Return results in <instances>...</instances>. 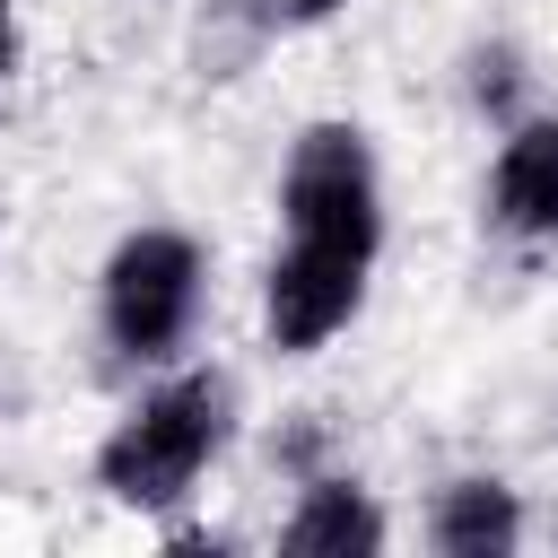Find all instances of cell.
Wrapping results in <instances>:
<instances>
[{
	"label": "cell",
	"instance_id": "7",
	"mask_svg": "<svg viewBox=\"0 0 558 558\" xmlns=\"http://www.w3.org/2000/svg\"><path fill=\"white\" fill-rule=\"evenodd\" d=\"M514 87H523V61H514L506 44H488V52L471 61V96H480V113L506 122V113H514Z\"/></svg>",
	"mask_w": 558,
	"mask_h": 558
},
{
	"label": "cell",
	"instance_id": "3",
	"mask_svg": "<svg viewBox=\"0 0 558 558\" xmlns=\"http://www.w3.org/2000/svg\"><path fill=\"white\" fill-rule=\"evenodd\" d=\"M201 314V244L183 227H140L105 262V340L122 357H166L183 349Z\"/></svg>",
	"mask_w": 558,
	"mask_h": 558
},
{
	"label": "cell",
	"instance_id": "4",
	"mask_svg": "<svg viewBox=\"0 0 558 558\" xmlns=\"http://www.w3.org/2000/svg\"><path fill=\"white\" fill-rule=\"evenodd\" d=\"M488 218L506 235H558V113H523L488 166Z\"/></svg>",
	"mask_w": 558,
	"mask_h": 558
},
{
	"label": "cell",
	"instance_id": "5",
	"mask_svg": "<svg viewBox=\"0 0 558 558\" xmlns=\"http://www.w3.org/2000/svg\"><path fill=\"white\" fill-rule=\"evenodd\" d=\"M279 549L288 558H375L384 549V514L357 480H305L296 514L279 523Z\"/></svg>",
	"mask_w": 558,
	"mask_h": 558
},
{
	"label": "cell",
	"instance_id": "2",
	"mask_svg": "<svg viewBox=\"0 0 558 558\" xmlns=\"http://www.w3.org/2000/svg\"><path fill=\"white\" fill-rule=\"evenodd\" d=\"M279 209H288V244L296 253H331V262H366L384 253V174L357 122H305L279 174Z\"/></svg>",
	"mask_w": 558,
	"mask_h": 558
},
{
	"label": "cell",
	"instance_id": "6",
	"mask_svg": "<svg viewBox=\"0 0 558 558\" xmlns=\"http://www.w3.org/2000/svg\"><path fill=\"white\" fill-rule=\"evenodd\" d=\"M427 541L445 558H506L523 541V506H514L506 480H453L436 497V514H427Z\"/></svg>",
	"mask_w": 558,
	"mask_h": 558
},
{
	"label": "cell",
	"instance_id": "8",
	"mask_svg": "<svg viewBox=\"0 0 558 558\" xmlns=\"http://www.w3.org/2000/svg\"><path fill=\"white\" fill-rule=\"evenodd\" d=\"M270 9H279L288 26H323V17H340L349 0H270Z\"/></svg>",
	"mask_w": 558,
	"mask_h": 558
},
{
	"label": "cell",
	"instance_id": "9",
	"mask_svg": "<svg viewBox=\"0 0 558 558\" xmlns=\"http://www.w3.org/2000/svg\"><path fill=\"white\" fill-rule=\"evenodd\" d=\"M17 70V17H9V0H0V78Z\"/></svg>",
	"mask_w": 558,
	"mask_h": 558
},
{
	"label": "cell",
	"instance_id": "1",
	"mask_svg": "<svg viewBox=\"0 0 558 558\" xmlns=\"http://www.w3.org/2000/svg\"><path fill=\"white\" fill-rule=\"evenodd\" d=\"M227 410H235L227 375H209V366L166 375V384H157V392L96 445V480H105V497H122V506H140V514L183 506L192 480H201V471L218 462V445H227Z\"/></svg>",
	"mask_w": 558,
	"mask_h": 558
}]
</instances>
